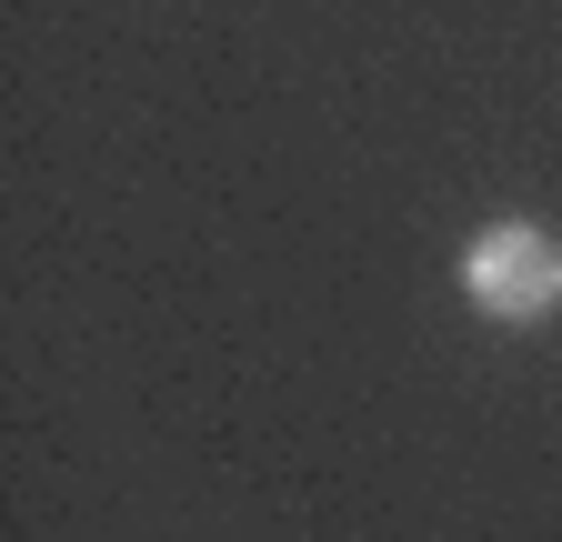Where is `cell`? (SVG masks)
<instances>
[{
  "label": "cell",
  "instance_id": "cell-1",
  "mask_svg": "<svg viewBox=\"0 0 562 542\" xmlns=\"http://www.w3.org/2000/svg\"><path fill=\"white\" fill-rule=\"evenodd\" d=\"M462 292L482 321H552L562 312V241L542 222H492L472 251H462Z\"/></svg>",
  "mask_w": 562,
  "mask_h": 542
}]
</instances>
